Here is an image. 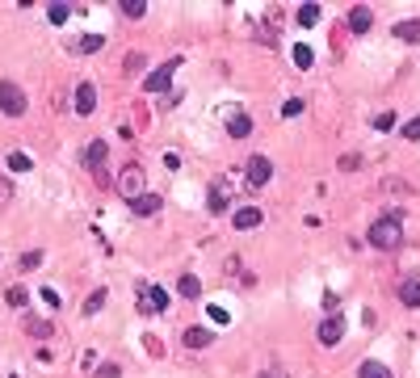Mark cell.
<instances>
[{
  "mask_svg": "<svg viewBox=\"0 0 420 378\" xmlns=\"http://www.w3.org/2000/svg\"><path fill=\"white\" fill-rule=\"evenodd\" d=\"M366 240H370V248H379V252H395V248H404V215L391 210V215L374 219L370 231H366Z\"/></svg>",
  "mask_w": 420,
  "mask_h": 378,
  "instance_id": "cell-1",
  "label": "cell"
},
{
  "mask_svg": "<svg viewBox=\"0 0 420 378\" xmlns=\"http://www.w3.org/2000/svg\"><path fill=\"white\" fill-rule=\"evenodd\" d=\"M118 194L126 198V206H130V202H139V198L147 194V173H143L135 160H130V164L118 173Z\"/></svg>",
  "mask_w": 420,
  "mask_h": 378,
  "instance_id": "cell-2",
  "label": "cell"
},
{
  "mask_svg": "<svg viewBox=\"0 0 420 378\" xmlns=\"http://www.w3.org/2000/svg\"><path fill=\"white\" fill-rule=\"evenodd\" d=\"M105 160H109V147H105V139H93L88 147H84V168H88V177L105 189L109 185V173H105Z\"/></svg>",
  "mask_w": 420,
  "mask_h": 378,
  "instance_id": "cell-3",
  "label": "cell"
},
{
  "mask_svg": "<svg viewBox=\"0 0 420 378\" xmlns=\"http://www.w3.org/2000/svg\"><path fill=\"white\" fill-rule=\"evenodd\" d=\"M273 181V160L269 156H248L244 160V185L248 189H265Z\"/></svg>",
  "mask_w": 420,
  "mask_h": 378,
  "instance_id": "cell-4",
  "label": "cell"
},
{
  "mask_svg": "<svg viewBox=\"0 0 420 378\" xmlns=\"http://www.w3.org/2000/svg\"><path fill=\"white\" fill-rule=\"evenodd\" d=\"M25 109H29V101H25L21 84H13V80H0V114H8V118H21Z\"/></svg>",
  "mask_w": 420,
  "mask_h": 378,
  "instance_id": "cell-5",
  "label": "cell"
},
{
  "mask_svg": "<svg viewBox=\"0 0 420 378\" xmlns=\"http://www.w3.org/2000/svg\"><path fill=\"white\" fill-rule=\"evenodd\" d=\"M135 290H139V311H143V316H160V311H168V290H164V286H147V282H139Z\"/></svg>",
  "mask_w": 420,
  "mask_h": 378,
  "instance_id": "cell-6",
  "label": "cell"
},
{
  "mask_svg": "<svg viewBox=\"0 0 420 378\" xmlns=\"http://www.w3.org/2000/svg\"><path fill=\"white\" fill-rule=\"evenodd\" d=\"M177 67H181V59H168V63H160L156 72H147V76H143V93H168Z\"/></svg>",
  "mask_w": 420,
  "mask_h": 378,
  "instance_id": "cell-7",
  "label": "cell"
},
{
  "mask_svg": "<svg viewBox=\"0 0 420 378\" xmlns=\"http://www.w3.org/2000/svg\"><path fill=\"white\" fill-rule=\"evenodd\" d=\"M316 341H320L324 349H337V345L345 341V320H341V316H324L320 328H316Z\"/></svg>",
  "mask_w": 420,
  "mask_h": 378,
  "instance_id": "cell-8",
  "label": "cell"
},
{
  "mask_svg": "<svg viewBox=\"0 0 420 378\" xmlns=\"http://www.w3.org/2000/svg\"><path fill=\"white\" fill-rule=\"evenodd\" d=\"M72 105H76V114H80V118H88V114L97 109V84H93V80H80V84H76Z\"/></svg>",
  "mask_w": 420,
  "mask_h": 378,
  "instance_id": "cell-9",
  "label": "cell"
},
{
  "mask_svg": "<svg viewBox=\"0 0 420 378\" xmlns=\"http://www.w3.org/2000/svg\"><path fill=\"white\" fill-rule=\"evenodd\" d=\"M370 29H374V8H370V4H353V8H349V34L362 38V34H370Z\"/></svg>",
  "mask_w": 420,
  "mask_h": 378,
  "instance_id": "cell-10",
  "label": "cell"
},
{
  "mask_svg": "<svg viewBox=\"0 0 420 378\" xmlns=\"http://www.w3.org/2000/svg\"><path fill=\"white\" fill-rule=\"evenodd\" d=\"M261 223H265V210H257V206L231 210V227H236V231H252V227H261Z\"/></svg>",
  "mask_w": 420,
  "mask_h": 378,
  "instance_id": "cell-11",
  "label": "cell"
},
{
  "mask_svg": "<svg viewBox=\"0 0 420 378\" xmlns=\"http://www.w3.org/2000/svg\"><path fill=\"white\" fill-rule=\"evenodd\" d=\"M101 46H105V34H84V38H72V42H67L72 55H97Z\"/></svg>",
  "mask_w": 420,
  "mask_h": 378,
  "instance_id": "cell-12",
  "label": "cell"
},
{
  "mask_svg": "<svg viewBox=\"0 0 420 378\" xmlns=\"http://www.w3.org/2000/svg\"><path fill=\"white\" fill-rule=\"evenodd\" d=\"M177 295L189 299V303H202V278L198 274H181L177 278Z\"/></svg>",
  "mask_w": 420,
  "mask_h": 378,
  "instance_id": "cell-13",
  "label": "cell"
},
{
  "mask_svg": "<svg viewBox=\"0 0 420 378\" xmlns=\"http://www.w3.org/2000/svg\"><path fill=\"white\" fill-rule=\"evenodd\" d=\"M206 206H210V215H227V206H231V194H227V185H223V181H215V185H210V198H206Z\"/></svg>",
  "mask_w": 420,
  "mask_h": 378,
  "instance_id": "cell-14",
  "label": "cell"
},
{
  "mask_svg": "<svg viewBox=\"0 0 420 378\" xmlns=\"http://www.w3.org/2000/svg\"><path fill=\"white\" fill-rule=\"evenodd\" d=\"M130 210H135L139 219H151V215H160V210H164V198H160V194H143L139 202H130Z\"/></svg>",
  "mask_w": 420,
  "mask_h": 378,
  "instance_id": "cell-15",
  "label": "cell"
},
{
  "mask_svg": "<svg viewBox=\"0 0 420 378\" xmlns=\"http://www.w3.org/2000/svg\"><path fill=\"white\" fill-rule=\"evenodd\" d=\"M185 349H206V345H215V332L210 328H202V324H194V328H185Z\"/></svg>",
  "mask_w": 420,
  "mask_h": 378,
  "instance_id": "cell-16",
  "label": "cell"
},
{
  "mask_svg": "<svg viewBox=\"0 0 420 378\" xmlns=\"http://www.w3.org/2000/svg\"><path fill=\"white\" fill-rule=\"evenodd\" d=\"M400 303H404L408 311H420V282L416 278H404V282H400Z\"/></svg>",
  "mask_w": 420,
  "mask_h": 378,
  "instance_id": "cell-17",
  "label": "cell"
},
{
  "mask_svg": "<svg viewBox=\"0 0 420 378\" xmlns=\"http://www.w3.org/2000/svg\"><path fill=\"white\" fill-rule=\"evenodd\" d=\"M227 135H231V139H248V135H252V118H248V114H231V118H227Z\"/></svg>",
  "mask_w": 420,
  "mask_h": 378,
  "instance_id": "cell-18",
  "label": "cell"
},
{
  "mask_svg": "<svg viewBox=\"0 0 420 378\" xmlns=\"http://www.w3.org/2000/svg\"><path fill=\"white\" fill-rule=\"evenodd\" d=\"M105 299H109V290H105V286H101V290H93V295L84 299V307H80V316H84V320H93V316H97V311L105 307Z\"/></svg>",
  "mask_w": 420,
  "mask_h": 378,
  "instance_id": "cell-19",
  "label": "cell"
},
{
  "mask_svg": "<svg viewBox=\"0 0 420 378\" xmlns=\"http://www.w3.org/2000/svg\"><path fill=\"white\" fill-rule=\"evenodd\" d=\"M294 17H299V25H303V29H311V25H320L324 8H320V4H299V13H294Z\"/></svg>",
  "mask_w": 420,
  "mask_h": 378,
  "instance_id": "cell-20",
  "label": "cell"
},
{
  "mask_svg": "<svg viewBox=\"0 0 420 378\" xmlns=\"http://www.w3.org/2000/svg\"><path fill=\"white\" fill-rule=\"evenodd\" d=\"M391 34H395L400 42H420V21H416V17H412V21H400Z\"/></svg>",
  "mask_w": 420,
  "mask_h": 378,
  "instance_id": "cell-21",
  "label": "cell"
},
{
  "mask_svg": "<svg viewBox=\"0 0 420 378\" xmlns=\"http://www.w3.org/2000/svg\"><path fill=\"white\" fill-rule=\"evenodd\" d=\"M4 303H8L13 311H25V307H29V290H25V286H8V295H4Z\"/></svg>",
  "mask_w": 420,
  "mask_h": 378,
  "instance_id": "cell-22",
  "label": "cell"
},
{
  "mask_svg": "<svg viewBox=\"0 0 420 378\" xmlns=\"http://www.w3.org/2000/svg\"><path fill=\"white\" fill-rule=\"evenodd\" d=\"M25 332H29V337H34V341H50V337H55V328H50V324H46V320H34V316H29V320H25Z\"/></svg>",
  "mask_w": 420,
  "mask_h": 378,
  "instance_id": "cell-23",
  "label": "cell"
},
{
  "mask_svg": "<svg viewBox=\"0 0 420 378\" xmlns=\"http://www.w3.org/2000/svg\"><path fill=\"white\" fill-rule=\"evenodd\" d=\"M143 67H147V55H139V50H130V55L122 59V72H126V76H139Z\"/></svg>",
  "mask_w": 420,
  "mask_h": 378,
  "instance_id": "cell-24",
  "label": "cell"
},
{
  "mask_svg": "<svg viewBox=\"0 0 420 378\" xmlns=\"http://www.w3.org/2000/svg\"><path fill=\"white\" fill-rule=\"evenodd\" d=\"M4 164H8L13 173H29V168H34V160H29L25 151H8V156H4Z\"/></svg>",
  "mask_w": 420,
  "mask_h": 378,
  "instance_id": "cell-25",
  "label": "cell"
},
{
  "mask_svg": "<svg viewBox=\"0 0 420 378\" xmlns=\"http://www.w3.org/2000/svg\"><path fill=\"white\" fill-rule=\"evenodd\" d=\"M358 378H391V370H387L383 362H362V366H358Z\"/></svg>",
  "mask_w": 420,
  "mask_h": 378,
  "instance_id": "cell-26",
  "label": "cell"
},
{
  "mask_svg": "<svg viewBox=\"0 0 420 378\" xmlns=\"http://www.w3.org/2000/svg\"><path fill=\"white\" fill-rule=\"evenodd\" d=\"M67 17H72L67 4H46V21H50V25H67Z\"/></svg>",
  "mask_w": 420,
  "mask_h": 378,
  "instance_id": "cell-27",
  "label": "cell"
},
{
  "mask_svg": "<svg viewBox=\"0 0 420 378\" xmlns=\"http://www.w3.org/2000/svg\"><path fill=\"white\" fill-rule=\"evenodd\" d=\"M118 8H122V13H126L130 21H139V17L147 13V4H143V0H118Z\"/></svg>",
  "mask_w": 420,
  "mask_h": 378,
  "instance_id": "cell-28",
  "label": "cell"
},
{
  "mask_svg": "<svg viewBox=\"0 0 420 378\" xmlns=\"http://www.w3.org/2000/svg\"><path fill=\"white\" fill-rule=\"evenodd\" d=\"M38 265H42V252H38V248H34V252H21V261H17V269H21V274H34Z\"/></svg>",
  "mask_w": 420,
  "mask_h": 378,
  "instance_id": "cell-29",
  "label": "cell"
},
{
  "mask_svg": "<svg viewBox=\"0 0 420 378\" xmlns=\"http://www.w3.org/2000/svg\"><path fill=\"white\" fill-rule=\"evenodd\" d=\"M311 63H316V55H311V46H294V67H303V72H307Z\"/></svg>",
  "mask_w": 420,
  "mask_h": 378,
  "instance_id": "cell-30",
  "label": "cell"
},
{
  "mask_svg": "<svg viewBox=\"0 0 420 378\" xmlns=\"http://www.w3.org/2000/svg\"><path fill=\"white\" fill-rule=\"evenodd\" d=\"M93 378H122V366H118V362H101V366L93 370Z\"/></svg>",
  "mask_w": 420,
  "mask_h": 378,
  "instance_id": "cell-31",
  "label": "cell"
},
{
  "mask_svg": "<svg viewBox=\"0 0 420 378\" xmlns=\"http://www.w3.org/2000/svg\"><path fill=\"white\" fill-rule=\"evenodd\" d=\"M400 135H404L408 143H420V114H416V118H408V122H404V130H400Z\"/></svg>",
  "mask_w": 420,
  "mask_h": 378,
  "instance_id": "cell-32",
  "label": "cell"
},
{
  "mask_svg": "<svg viewBox=\"0 0 420 378\" xmlns=\"http://www.w3.org/2000/svg\"><path fill=\"white\" fill-rule=\"evenodd\" d=\"M303 114V97H290V101H282V118H299Z\"/></svg>",
  "mask_w": 420,
  "mask_h": 378,
  "instance_id": "cell-33",
  "label": "cell"
},
{
  "mask_svg": "<svg viewBox=\"0 0 420 378\" xmlns=\"http://www.w3.org/2000/svg\"><path fill=\"white\" fill-rule=\"evenodd\" d=\"M324 311H328V316L341 311V295H337V290H324Z\"/></svg>",
  "mask_w": 420,
  "mask_h": 378,
  "instance_id": "cell-34",
  "label": "cell"
},
{
  "mask_svg": "<svg viewBox=\"0 0 420 378\" xmlns=\"http://www.w3.org/2000/svg\"><path fill=\"white\" fill-rule=\"evenodd\" d=\"M374 130H395V114H391V109L379 114V118H374Z\"/></svg>",
  "mask_w": 420,
  "mask_h": 378,
  "instance_id": "cell-35",
  "label": "cell"
},
{
  "mask_svg": "<svg viewBox=\"0 0 420 378\" xmlns=\"http://www.w3.org/2000/svg\"><path fill=\"white\" fill-rule=\"evenodd\" d=\"M341 168H345V173H358V168H362V156H353V151L341 156Z\"/></svg>",
  "mask_w": 420,
  "mask_h": 378,
  "instance_id": "cell-36",
  "label": "cell"
},
{
  "mask_svg": "<svg viewBox=\"0 0 420 378\" xmlns=\"http://www.w3.org/2000/svg\"><path fill=\"white\" fill-rule=\"evenodd\" d=\"M38 299H42V303H46V307H59V303H63V299H59V295H55V290H50V286H42V290H38Z\"/></svg>",
  "mask_w": 420,
  "mask_h": 378,
  "instance_id": "cell-37",
  "label": "cell"
},
{
  "mask_svg": "<svg viewBox=\"0 0 420 378\" xmlns=\"http://www.w3.org/2000/svg\"><path fill=\"white\" fill-rule=\"evenodd\" d=\"M8 202H13V181L0 177V206H8Z\"/></svg>",
  "mask_w": 420,
  "mask_h": 378,
  "instance_id": "cell-38",
  "label": "cell"
},
{
  "mask_svg": "<svg viewBox=\"0 0 420 378\" xmlns=\"http://www.w3.org/2000/svg\"><path fill=\"white\" fill-rule=\"evenodd\" d=\"M206 316H210V320H215V324H231V316H227V311H223V307H206Z\"/></svg>",
  "mask_w": 420,
  "mask_h": 378,
  "instance_id": "cell-39",
  "label": "cell"
},
{
  "mask_svg": "<svg viewBox=\"0 0 420 378\" xmlns=\"http://www.w3.org/2000/svg\"><path fill=\"white\" fill-rule=\"evenodd\" d=\"M164 168L177 173V168H181V156H177V151H164Z\"/></svg>",
  "mask_w": 420,
  "mask_h": 378,
  "instance_id": "cell-40",
  "label": "cell"
},
{
  "mask_svg": "<svg viewBox=\"0 0 420 378\" xmlns=\"http://www.w3.org/2000/svg\"><path fill=\"white\" fill-rule=\"evenodd\" d=\"M257 378H290V374H286L282 366H269V370H261V374H257Z\"/></svg>",
  "mask_w": 420,
  "mask_h": 378,
  "instance_id": "cell-41",
  "label": "cell"
},
{
  "mask_svg": "<svg viewBox=\"0 0 420 378\" xmlns=\"http://www.w3.org/2000/svg\"><path fill=\"white\" fill-rule=\"evenodd\" d=\"M13 378H17V374H13Z\"/></svg>",
  "mask_w": 420,
  "mask_h": 378,
  "instance_id": "cell-42",
  "label": "cell"
}]
</instances>
